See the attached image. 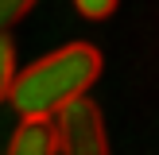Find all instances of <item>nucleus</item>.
<instances>
[{
	"label": "nucleus",
	"instance_id": "f257e3e1",
	"mask_svg": "<svg viewBox=\"0 0 159 155\" xmlns=\"http://www.w3.org/2000/svg\"><path fill=\"white\" fill-rule=\"evenodd\" d=\"M101 74V54L89 43H66L47 58L31 62L23 74H16L12 105L20 116H54L70 101L85 97Z\"/></svg>",
	"mask_w": 159,
	"mask_h": 155
},
{
	"label": "nucleus",
	"instance_id": "f03ea898",
	"mask_svg": "<svg viewBox=\"0 0 159 155\" xmlns=\"http://www.w3.org/2000/svg\"><path fill=\"white\" fill-rule=\"evenodd\" d=\"M54 136H58V155H113L105 116L89 97H78L54 113Z\"/></svg>",
	"mask_w": 159,
	"mask_h": 155
},
{
	"label": "nucleus",
	"instance_id": "423d86ee",
	"mask_svg": "<svg viewBox=\"0 0 159 155\" xmlns=\"http://www.w3.org/2000/svg\"><path fill=\"white\" fill-rule=\"evenodd\" d=\"M78 12L89 16V20H109V16L116 12V0H74Z\"/></svg>",
	"mask_w": 159,
	"mask_h": 155
},
{
	"label": "nucleus",
	"instance_id": "39448f33",
	"mask_svg": "<svg viewBox=\"0 0 159 155\" xmlns=\"http://www.w3.org/2000/svg\"><path fill=\"white\" fill-rule=\"evenodd\" d=\"M31 8H35V0H0V35H8Z\"/></svg>",
	"mask_w": 159,
	"mask_h": 155
},
{
	"label": "nucleus",
	"instance_id": "20e7f679",
	"mask_svg": "<svg viewBox=\"0 0 159 155\" xmlns=\"http://www.w3.org/2000/svg\"><path fill=\"white\" fill-rule=\"evenodd\" d=\"M16 85V46L8 35H0V101L12 93Z\"/></svg>",
	"mask_w": 159,
	"mask_h": 155
},
{
	"label": "nucleus",
	"instance_id": "7ed1b4c3",
	"mask_svg": "<svg viewBox=\"0 0 159 155\" xmlns=\"http://www.w3.org/2000/svg\"><path fill=\"white\" fill-rule=\"evenodd\" d=\"M8 155H58V136H54L51 116H23L16 128Z\"/></svg>",
	"mask_w": 159,
	"mask_h": 155
}]
</instances>
